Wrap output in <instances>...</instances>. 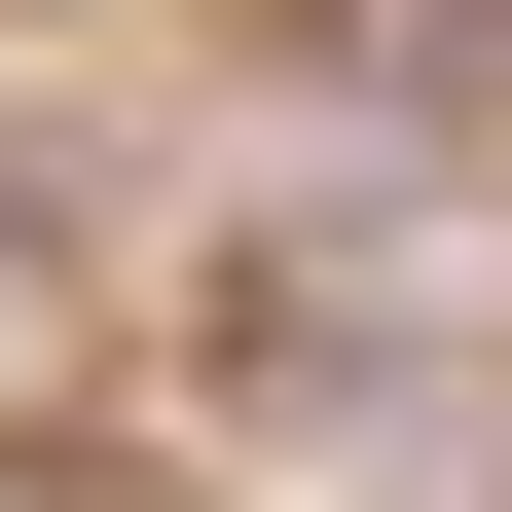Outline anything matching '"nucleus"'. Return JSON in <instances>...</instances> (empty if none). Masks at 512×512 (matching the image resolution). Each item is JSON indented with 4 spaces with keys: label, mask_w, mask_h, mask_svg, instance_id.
<instances>
[{
    "label": "nucleus",
    "mask_w": 512,
    "mask_h": 512,
    "mask_svg": "<svg viewBox=\"0 0 512 512\" xmlns=\"http://www.w3.org/2000/svg\"><path fill=\"white\" fill-rule=\"evenodd\" d=\"M147 366L220 439H293V476H439V439L512 403V256H476V183L330 147V183H256V220L147 256Z\"/></svg>",
    "instance_id": "1"
}]
</instances>
